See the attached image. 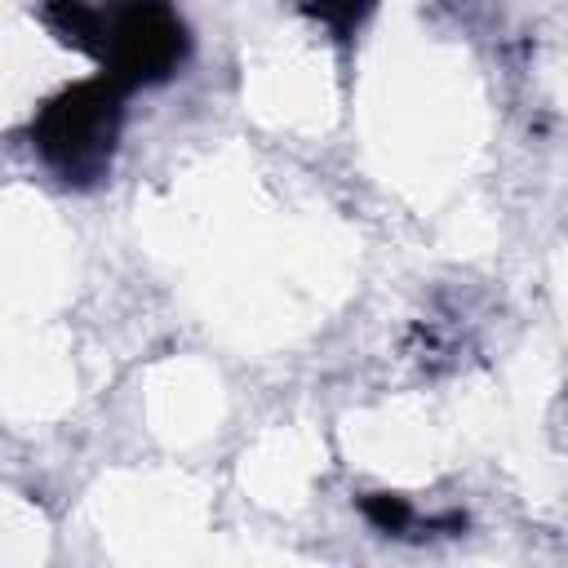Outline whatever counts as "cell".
<instances>
[{
	"label": "cell",
	"mask_w": 568,
	"mask_h": 568,
	"mask_svg": "<svg viewBox=\"0 0 568 568\" xmlns=\"http://www.w3.org/2000/svg\"><path fill=\"white\" fill-rule=\"evenodd\" d=\"M120 102L124 89L106 75L80 80L49 98L31 120V142L67 182H93L106 173L115 138H120Z\"/></svg>",
	"instance_id": "6da1fadb"
},
{
	"label": "cell",
	"mask_w": 568,
	"mask_h": 568,
	"mask_svg": "<svg viewBox=\"0 0 568 568\" xmlns=\"http://www.w3.org/2000/svg\"><path fill=\"white\" fill-rule=\"evenodd\" d=\"M102 75L124 93L138 84H155L178 71L186 58V27L164 0H115L102 9V40H98Z\"/></svg>",
	"instance_id": "7a4b0ae2"
},
{
	"label": "cell",
	"mask_w": 568,
	"mask_h": 568,
	"mask_svg": "<svg viewBox=\"0 0 568 568\" xmlns=\"http://www.w3.org/2000/svg\"><path fill=\"white\" fill-rule=\"evenodd\" d=\"M44 22L71 44L98 58V40H102V9H89L84 0H44Z\"/></svg>",
	"instance_id": "3957f363"
},
{
	"label": "cell",
	"mask_w": 568,
	"mask_h": 568,
	"mask_svg": "<svg viewBox=\"0 0 568 568\" xmlns=\"http://www.w3.org/2000/svg\"><path fill=\"white\" fill-rule=\"evenodd\" d=\"M359 510H364V519H368L373 528H382V532H404V528L413 524L408 501H404V497H390V493H368V497L359 501Z\"/></svg>",
	"instance_id": "277c9868"
},
{
	"label": "cell",
	"mask_w": 568,
	"mask_h": 568,
	"mask_svg": "<svg viewBox=\"0 0 568 568\" xmlns=\"http://www.w3.org/2000/svg\"><path fill=\"white\" fill-rule=\"evenodd\" d=\"M364 4H368V0H311V9H315L337 36H351V31H355Z\"/></svg>",
	"instance_id": "5b68a950"
}]
</instances>
